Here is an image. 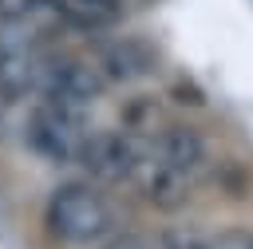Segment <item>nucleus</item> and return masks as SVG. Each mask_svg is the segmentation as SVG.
I'll return each mask as SVG.
<instances>
[{
  "label": "nucleus",
  "mask_w": 253,
  "mask_h": 249,
  "mask_svg": "<svg viewBox=\"0 0 253 249\" xmlns=\"http://www.w3.org/2000/svg\"><path fill=\"white\" fill-rule=\"evenodd\" d=\"M47 225L67 245H95L111 233V206L87 182H67L47 202Z\"/></svg>",
  "instance_id": "1"
},
{
  "label": "nucleus",
  "mask_w": 253,
  "mask_h": 249,
  "mask_svg": "<svg viewBox=\"0 0 253 249\" xmlns=\"http://www.w3.org/2000/svg\"><path fill=\"white\" fill-rule=\"evenodd\" d=\"M83 138H87L83 134V103L43 95V103L28 119V146L51 162H71V158H79Z\"/></svg>",
  "instance_id": "2"
},
{
  "label": "nucleus",
  "mask_w": 253,
  "mask_h": 249,
  "mask_svg": "<svg viewBox=\"0 0 253 249\" xmlns=\"http://www.w3.org/2000/svg\"><path fill=\"white\" fill-rule=\"evenodd\" d=\"M79 162L99 182H126L142 170V150L126 130H91L79 146Z\"/></svg>",
  "instance_id": "3"
},
{
  "label": "nucleus",
  "mask_w": 253,
  "mask_h": 249,
  "mask_svg": "<svg viewBox=\"0 0 253 249\" xmlns=\"http://www.w3.org/2000/svg\"><path fill=\"white\" fill-rule=\"evenodd\" d=\"M142 166H146V170H142V194H146V202H150L154 209L174 213V209H182V206L190 202V190H194V174H190V170L166 162L162 154H158L154 162H142Z\"/></svg>",
  "instance_id": "4"
},
{
  "label": "nucleus",
  "mask_w": 253,
  "mask_h": 249,
  "mask_svg": "<svg viewBox=\"0 0 253 249\" xmlns=\"http://www.w3.org/2000/svg\"><path fill=\"white\" fill-rule=\"evenodd\" d=\"M47 8L83 32H99L119 20V0H47Z\"/></svg>",
  "instance_id": "5"
},
{
  "label": "nucleus",
  "mask_w": 253,
  "mask_h": 249,
  "mask_svg": "<svg viewBox=\"0 0 253 249\" xmlns=\"http://www.w3.org/2000/svg\"><path fill=\"white\" fill-rule=\"evenodd\" d=\"M150 67H154V55L138 40H123V43L107 47V55H103V75L107 79H138Z\"/></svg>",
  "instance_id": "6"
},
{
  "label": "nucleus",
  "mask_w": 253,
  "mask_h": 249,
  "mask_svg": "<svg viewBox=\"0 0 253 249\" xmlns=\"http://www.w3.org/2000/svg\"><path fill=\"white\" fill-rule=\"evenodd\" d=\"M158 154H162L166 162L198 174V166H202V158H206V146H202L198 130H190V126H166L162 138H158Z\"/></svg>",
  "instance_id": "7"
},
{
  "label": "nucleus",
  "mask_w": 253,
  "mask_h": 249,
  "mask_svg": "<svg viewBox=\"0 0 253 249\" xmlns=\"http://www.w3.org/2000/svg\"><path fill=\"white\" fill-rule=\"evenodd\" d=\"M198 249H253L249 229H221V233H198Z\"/></svg>",
  "instance_id": "8"
},
{
  "label": "nucleus",
  "mask_w": 253,
  "mask_h": 249,
  "mask_svg": "<svg viewBox=\"0 0 253 249\" xmlns=\"http://www.w3.org/2000/svg\"><path fill=\"white\" fill-rule=\"evenodd\" d=\"M107 249H166V241H150V237H119L115 245H107Z\"/></svg>",
  "instance_id": "9"
}]
</instances>
